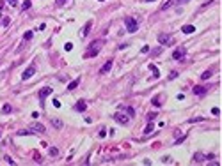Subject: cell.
<instances>
[{
    "label": "cell",
    "instance_id": "20",
    "mask_svg": "<svg viewBox=\"0 0 222 166\" xmlns=\"http://www.w3.org/2000/svg\"><path fill=\"white\" fill-rule=\"evenodd\" d=\"M52 124H53L55 127H59V129L62 127V122H61V120H57V119H52Z\"/></svg>",
    "mask_w": 222,
    "mask_h": 166
},
{
    "label": "cell",
    "instance_id": "32",
    "mask_svg": "<svg viewBox=\"0 0 222 166\" xmlns=\"http://www.w3.org/2000/svg\"><path fill=\"white\" fill-rule=\"evenodd\" d=\"M4 159H6V161H7V162H9V164H14V161H13V159H11V157H9V155H6V157H4Z\"/></svg>",
    "mask_w": 222,
    "mask_h": 166
},
{
    "label": "cell",
    "instance_id": "36",
    "mask_svg": "<svg viewBox=\"0 0 222 166\" xmlns=\"http://www.w3.org/2000/svg\"><path fill=\"white\" fill-rule=\"evenodd\" d=\"M68 0H57V6H62V4H66Z\"/></svg>",
    "mask_w": 222,
    "mask_h": 166
},
{
    "label": "cell",
    "instance_id": "19",
    "mask_svg": "<svg viewBox=\"0 0 222 166\" xmlns=\"http://www.w3.org/2000/svg\"><path fill=\"white\" fill-rule=\"evenodd\" d=\"M149 69L153 71V76H155V78H158V76H160V73H158V69H156V67H155L153 64H149Z\"/></svg>",
    "mask_w": 222,
    "mask_h": 166
},
{
    "label": "cell",
    "instance_id": "15",
    "mask_svg": "<svg viewBox=\"0 0 222 166\" xmlns=\"http://www.w3.org/2000/svg\"><path fill=\"white\" fill-rule=\"evenodd\" d=\"M48 154H50L52 157H55V155H59V148H55V147H50V148H48Z\"/></svg>",
    "mask_w": 222,
    "mask_h": 166
},
{
    "label": "cell",
    "instance_id": "3",
    "mask_svg": "<svg viewBox=\"0 0 222 166\" xmlns=\"http://www.w3.org/2000/svg\"><path fill=\"white\" fill-rule=\"evenodd\" d=\"M185 53H187V48H183V46H180L174 53H173V59L174 60H181L183 57H185Z\"/></svg>",
    "mask_w": 222,
    "mask_h": 166
},
{
    "label": "cell",
    "instance_id": "35",
    "mask_svg": "<svg viewBox=\"0 0 222 166\" xmlns=\"http://www.w3.org/2000/svg\"><path fill=\"white\" fill-rule=\"evenodd\" d=\"M7 2H9L11 6H16V4H18V0H7Z\"/></svg>",
    "mask_w": 222,
    "mask_h": 166
},
{
    "label": "cell",
    "instance_id": "5",
    "mask_svg": "<svg viewBox=\"0 0 222 166\" xmlns=\"http://www.w3.org/2000/svg\"><path fill=\"white\" fill-rule=\"evenodd\" d=\"M114 119H116L119 124H123V126H126V124L130 122V119H128L126 115H123V113H116V115H114Z\"/></svg>",
    "mask_w": 222,
    "mask_h": 166
},
{
    "label": "cell",
    "instance_id": "34",
    "mask_svg": "<svg viewBox=\"0 0 222 166\" xmlns=\"http://www.w3.org/2000/svg\"><path fill=\"white\" fill-rule=\"evenodd\" d=\"M199 120H203V117H196V119H190V122H199Z\"/></svg>",
    "mask_w": 222,
    "mask_h": 166
},
{
    "label": "cell",
    "instance_id": "12",
    "mask_svg": "<svg viewBox=\"0 0 222 166\" xmlns=\"http://www.w3.org/2000/svg\"><path fill=\"white\" fill-rule=\"evenodd\" d=\"M34 73H36V69H34V67H29V69H25V73L21 74V78H23V80H29Z\"/></svg>",
    "mask_w": 222,
    "mask_h": 166
},
{
    "label": "cell",
    "instance_id": "7",
    "mask_svg": "<svg viewBox=\"0 0 222 166\" xmlns=\"http://www.w3.org/2000/svg\"><path fill=\"white\" fill-rule=\"evenodd\" d=\"M50 94H52V88H50V87L41 88V90H39V99H41V101H44V99H46V95H50Z\"/></svg>",
    "mask_w": 222,
    "mask_h": 166
},
{
    "label": "cell",
    "instance_id": "1",
    "mask_svg": "<svg viewBox=\"0 0 222 166\" xmlns=\"http://www.w3.org/2000/svg\"><path fill=\"white\" fill-rule=\"evenodd\" d=\"M101 46H103V41H101V39H98V41H94V42L91 44V48H89V51L85 53V57H96V55L100 53V49H101Z\"/></svg>",
    "mask_w": 222,
    "mask_h": 166
},
{
    "label": "cell",
    "instance_id": "30",
    "mask_svg": "<svg viewBox=\"0 0 222 166\" xmlns=\"http://www.w3.org/2000/svg\"><path fill=\"white\" fill-rule=\"evenodd\" d=\"M53 106H55V108H61V102H59V99H53Z\"/></svg>",
    "mask_w": 222,
    "mask_h": 166
},
{
    "label": "cell",
    "instance_id": "29",
    "mask_svg": "<svg viewBox=\"0 0 222 166\" xmlns=\"http://www.w3.org/2000/svg\"><path fill=\"white\" fill-rule=\"evenodd\" d=\"M211 113H213V115H220V109H218V108H211Z\"/></svg>",
    "mask_w": 222,
    "mask_h": 166
},
{
    "label": "cell",
    "instance_id": "33",
    "mask_svg": "<svg viewBox=\"0 0 222 166\" xmlns=\"http://www.w3.org/2000/svg\"><path fill=\"white\" fill-rule=\"evenodd\" d=\"M176 76H178V73H171V74H169V80H174Z\"/></svg>",
    "mask_w": 222,
    "mask_h": 166
},
{
    "label": "cell",
    "instance_id": "22",
    "mask_svg": "<svg viewBox=\"0 0 222 166\" xmlns=\"http://www.w3.org/2000/svg\"><path fill=\"white\" fill-rule=\"evenodd\" d=\"M210 76H211V73H210V71H204V73L201 74V80H208Z\"/></svg>",
    "mask_w": 222,
    "mask_h": 166
},
{
    "label": "cell",
    "instance_id": "39",
    "mask_svg": "<svg viewBox=\"0 0 222 166\" xmlns=\"http://www.w3.org/2000/svg\"><path fill=\"white\" fill-rule=\"evenodd\" d=\"M100 2H103V0H100Z\"/></svg>",
    "mask_w": 222,
    "mask_h": 166
},
{
    "label": "cell",
    "instance_id": "8",
    "mask_svg": "<svg viewBox=\"0 0 222 166\" xmlns=\"http://www.w3.org/2000/svg\"><path fill=\"white\" fill-rule=\"evenodd\" d=\"M110 67H112V60H107V62H105V66L100 69V74H107V73L110 71Z\"/></svg>",
    "mask_w": 222,
    "mask_h": 166
},
{
    "label": "cell",
    "instance_id": "14",
    "mask_svg": "<svg viewBox=\"0 0 222 166\" xmlns=\"http://www.w3.org/2000/svg\"><path fill=\"white\" fill-rule=\"evenodd\" d=\"M204 92H206V87H201V85L194 87V94H197V95H203Z\"/></svg>",
    "mask_w": 222,
    "mask_h": 166
},
{
    "label": "cell",
    "instance_id": "11",
    "mask_svg": "<svg viewBox=\"0 0 222 166\" xmlns=\"http://www.w3.org/2000/svg\"><path fill=\"white\" fill-rule=\"evenodd\" d=\"M91 25H92V21H87L85 25H84V28H82V37H87V34H89V30H91Z\"/></svg>",
    "mask_w": 222,
    "mask_h": 166
},
{
    "label": "cell",
    "instance_id": "26",
    "mask_svg": "<svg viewBox=\"0 0 222 166\" xmlns=\"http://www.w3.org/2000/svg\"><path fill=\"white\" fill-rule=\"evenodd\" d=\"M2 109H4V113H9V112H11V109H13V108H11L9 104H4V108H2Z\"/></svg>",
    "mask_w": 222,
    "mask_h": 166
},
{
    "label": "cell",
    "instance_id": "37",
    "mask_svg": "<svg viewBox=\"0 0 222 166\" xmlns=\"http://www.w3.org/2000/svg\"><path fill=\"white\" fill-rule=\"evenodd\" d=\"M187 2H190V0H178V4H187Z\"/></svg>",
    "mask_w": 222,
    "mask_h": 166
},
{
    "label": "cell",
    "instance_id": "31",
    "mask_svg": "<svg viewBox=\"0 0 222 166\" xmlns=\"http://www.w3.org/2000/svg\"><path fill=\"white\" fill-rule=\"evenodd\" d=\"M2 25H9V16H6V18L2 20Z\"/></svg>",
    "mask_w": 222,
    "mask_h": 166
},
{
    "label": "cell",
    "instance_id": "9",
    "mask_svg": "<svg viewBox=\"0 0 222 166\" xmlns=\"http://www.w3.org/2000/svg\"><path fill=\"white\" fill-rule=\"evenodd\" d=\"M206 157H208V159H213V155H203L201 152H197V154L194 155V159H196V162H203V161H204Z\"/></svg>",
    "mask_w": 222,
    "mask_h": 166
},
{
    "label": "cell",
    "instance_id": "25",
    "mask_svg": "<svg viewBox=\"0 0 222 166\" xmlns=\"http://www.w3.org/2000/svg\"><path fill=\"white\" fill-rule=\"evenodd\" d=\"M153 104H155V106H160V104H162V102H160V97H158V95H156V97H153Z\"/></svg>",
    "mask_w": 222,
    "mask_h": 166
},
{
    "label": "cell",
    "instance_id": "18",
    "mask_svg": "<svg viewBox=\"0 0 222 166\" xmlns=\"http://www.w3.org/2000/svg\"><path fill=\"white\" fill-rule=\"evenodd\" d=\"M30 6H32V2H30V0H23V4H21V9H23V11H27V9H29Z\"/></svg>",
    "mask_w": 222,
    "mask_h": 166
},
{
    "label": "cell",
    "instance_id": "16",
    "mask_svg": "<svg viewBox=\"0 0 222 166\" xmlns=\"http://www.w3.org/2000/svg\"><path fill=\"white\" fill-rule=\"evenodd\" d=\"M77 87H78V78H77V80H73V81L68 85V90H75Z\"/></svg>",
    "mask_w": 222,
    "mask_h": 166
},
{
    "label": "cell",
    "instance_id": "4",
    "mask_svg": "<svg viewBox=\"0 0 222 166\" xmlns=\"http://www.w3.org/2000/svg\"><path fill=\"white\" fill-rule=\"evenodd\" d=\"M171 41H173V37H171L169 34H160V35H158V42H160V44H169Z\"/></svg>",
    "mask_w": 222,
    "mask_h": 166
},
{
    "label": "cell",
    "instance_id": "27",
    "mask_svg": "<svg viewBox=\"0 0 222 166\" xmlns=\"http://www.w3.org/2000/svg\"><path fill=\"white\" fill-rule=\"evenodd\" d=\"M155 119H156V113H149V115H148V120H149V122H153Z\"/></svg>",
    "mask_w": 222,
    "mask_h": 166
},
{
    "label": "cell",
    "instance_id": "17",
    "mask_svg": "<svg viewBox=\"0 0 222 166\" xmlns=\"http://www.w3.org/2000/svg\"><path fill=\"white\" fill-rule=\"evenodd\" d=\"M173 4H174V0H165V4L162 6V11H165V9H169V7H171Z\"/></svg>",
    "mask_w": 222,
    "mask_h": 166
},
{
    "label": "cell",
    "instance_id": "2",
    "mask_svg": "<svg viewBox=\"0 0 222 166\" xmlns=\"http://www.w3.org/2000/svg\"><path fill=\"white\" fill-rule=\"evenodd\" d=\"M125 25H126L128 32H137V28H139V23L133 18H125Z\"/></svg>",
    "mask_w": 222,
    "mask_h": 166
},
{
    "label": "cell",
    "instance_id": "28",
    "mask_svg": "<svg viewBox=\"0 0 222 166\" xmlns=\"http://www.w3.org/2000/svg\"><path fill=\"white\" fill-rule=\"evenodd\" d=\"M126 112H128V115H130V117H133V115H135V109H133V108H126Z\"/></svg>",
    "mask_w": 222,
    "mask_h": 166
},
{
    "label": "cell",
    "instance_id": "21",
    "mask_svg": "<svg viewBox=\"0 0 222 166\" xmlns=\"http://www.w3.org/2000/svg\"><path fill=\"white\" fill-rule=\"evenodd\" d=\"M144 133H146V134H151V133H153V124H148L146 129H144Z\"/></svg>",
    "mask_w": 222,
    "mask_h": 166
},
{
    "label": "cell",
    "instance_id": "38",
    "mask_svg": "<svg viewBox=\"0 0 222 166\" xmlns=\"http://www.w3.org/2000/svg\"><path fill=\"white\" fill-rule=\"evenodd\" d=\"M148 2H155V0H148Z\"/></svg>",
    "mask_w": 222,
    "mask_h": 166
},
{
    "label": "cell",
    "instance_id": "6",
    "mask_svg": "<svg viewBox=\"0 0 222 166\" xmlns=\"http://www.w3.org/2000/svg\"><path fill=\"white\" fill-rule=\"evenodd\" d=\"M30 131H32V133H41V134H43V133H46L44 126H43V124H37V122L30 126Z\"/></svg>",
    "mask_w": 222,
    "mask_h": 166
},
{
    "label": "cell",
    "instance_id": "23",
    "mask_svg": "<svg viewBox=\"0 0 222 166\" xmlns=\"http://www.w3.org/2000/svg\"><path fill=\"white\" fill-rule=\"evenodd\" d=\"M23 39H25V41H30V39H32V32H25Z\"/></svg>",
    "mask_w": 222,
    "mask_h": 166
},
{
    "label": "cell",
    "instance_id": "10",
    "mask_svg": "<svg viewBox=\"0 0 222 166\" xmlns=\"http://www.w3.org/2000/svg\"><path fill=\"white\" fill-rule=\"evenodd\" d=\"M85 108H87V102H85V101H82V99H80V101L77 102V106H75L77 112H85Z\"/></svg>",
    "mask_w": 222,
    "mask_h": 166
},
{
    "label": "cell",
    "instance_id": "24",
    "mask_svg": "<svg viewBox=\"0 0 222 166\" xmlns=\"http://www.w3.org/2000/svg\"><path fill=\"white\" fill-rule=\"evenodd\" d=\"M64 49H66V51H71V49H73V44H71V42H66V44H64Z\"/></svg>",
    "mask_w": 222,
    "mask_h": 166
},
{
    "label": "cell",
    "instance_id": "13",
    "mask_svg": "<svg viewBox=\"0 0 222 166\" xmlns=\"http://www.w3.org/2000/svg\"><path fill=\"white\" fill-rule=\"evenodd\" d=\"M181 32H183V34H192V32H196V28H194V25H183V27H181Z\"/></svg>",
    "mask_w": 222,
    "mask_h": 166
}]
</instances>
